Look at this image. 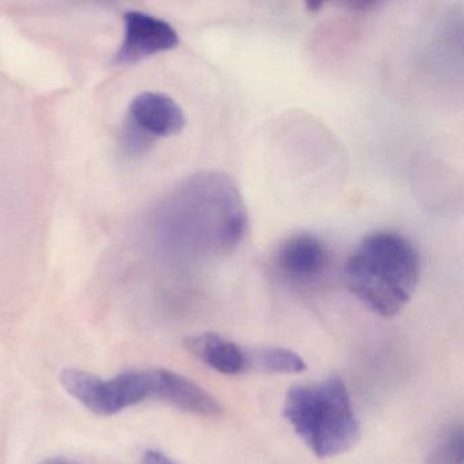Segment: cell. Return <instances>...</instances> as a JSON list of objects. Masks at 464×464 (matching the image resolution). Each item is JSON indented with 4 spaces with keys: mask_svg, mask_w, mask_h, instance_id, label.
<instances>
[{
    "mask_svg": "<svg viewBox=\"0 0 464 464\" xmlns=\"http://www.w3.org/2000/svg\"><path fill=\"white\" fill-rule=\"evenodd\" d=\"M155 139L146 135L143 130L131 121H125L123 127L122 135H120V147H122L123 154L127 157H141L146 154L154 146Z\"/></svg>",
    "mask_w": 464,
    "mask_h": 464,
    "instance_id": "obj_11",
    "label": "cell"
},
{
    "mask_svg": "<svg viewBox=\"0 0 464 464\" xmlns=\"http://www.w3.org/2000/svg\"><path fill=\"white\" fill-rule=\"evenodd\" d=\"M185 348L199 362L223 375L248 372V349L217 333H202L185 340Z\"/></svg>",
    "mask_w": 464,
    "mask_h": 464,
    "instance_id": "obj_8",
    "label": "cell"
},
{
    "mask_svg": "<svg viewBox=\"0 0 464 464\" xmlns=\"http://www.w3.org/2000/svg\"><path fill=\"white\" fill-rule=\"evenodd\" d=\"M329 264V248L315 235H293L281 245L277 253L278 267L293 280H312L321 276Z\"/></svg>",
    "mask_w": 464,
    "mask_h": 464,
    "instance_id": "obj_7",
    "label": "cell"
},
{
    "mask_svg": "<svg viewBox=\"0 0 464 464\" xmlns=\"http://www.w3.org/2000/svg\"><path fill=\"white\" fill-rule=\"evenodd\" d=\"M63 389L101 417L119 414L144 401H158L160 370L125 371L111 379H103L81 370L62 371Z\"/></svg>",
    "mask_w": 464,
    "mask_h": 464,
    "instance_id": "obj_4",
    "label": "cell"
},
{
    "mask_svg": "<svg viewBox=\"0 0 464 464\" xmlns=\"http://www.w3.org/2000/svg\"><path fill=\"white\" fill-rule=\"evenodd\" d=\"M326 2H329V0H305V7L310 13H316L326 5Z\"/></svg>",
    "mask_w": 464,
    "mask_h": 464,
    "instance_id": "obj_14",
    "label": "cell"
},
{
    "mask_svg": "<svg viewBox=\"0 0 464 464\" xmlns=\"http://www.w3.org/2000/svg\"><path fill=\"white\" fill-rule=\"evenodd\" d=\"M307 370V362L296 352L281 346L248 349V372L293 375Z\"/></svg>",
    "mask_w": 464,
    "mask_h": 464,
    "instance_id": "obj_9",
    "label": "cell"
},
{
    "mask_svg": "<svg viewBox=\"0 0 464 464\" xmlns=\"http://www.w3.org/2000/svg\"><path fill=\"white\" fill-rule=\"evenodd\" d=\"M329 2H335L348 10L365 11L375 7L380 0H329Z\"/></svg>",
    "mask_w": 464,
    "mask_h": 464,
    "instance_id": "obj_12",
    "label": "cell"
},
{
    "mask_svg": "<svg viewBox=\"0 0 464 464\" xmlns=\"http://www.w3.org/2000/svg\"><path fill=\"white\" fill-rule=\"evenodd\" d=\"M425 464H463V430L454 428L435 447Z\"/></svg>",
    "mask_w": 464,
    "mask_h": 464,
    "instance_id": "obj_10",
    "label": "cell"
},
{
    "mask_svg": "<svg viewBox=\"0 0 464 464\" xmlns=\"http://www.w3.org/2000/svg\"><path fill=\"white\" fill-rule=\"evenodd\" d=\"M283 417L305 446L321 459L346 454L361 438V425L341 376L289 389Z\"/></svg>",
    "mask_w": 464,
    "mask_h": 464,
    "instance_id": "obj_3",
    "label": "cell"
},
{
    "mask_svg": "<svg viewBox=\"0 0 464 464\" xmlns=\"http://www.w3.org/2000/svg\"><path fill=\"white\" fill-rule=\"evenodd\" d=\"M141 464H179L176 460L172 459L168 455L163 452L157 451V450H150L146 451L142 457Z\"/></svg>",
    "mask_w": 464,
    "mask_h": 464,
    "instance_id": "obj_13",
    "label": "cell"
},
{
    "mask_svg": "<svg viewBox=\"0 0 464 464\" xmlns=\"http://www.w3.org/2000/svg\"><path fill=\"white\" fill-rule=\"evenodd\" d=\"M248 230L244 198L231 177L204 170L185 179L153 209L150 231L173 261L198 262L234 253Z\"/></svg>",
    "mask_w": 464,
    "mask_h": 464,
    "instance_id": "obj_1",
    "label": "cell"
},
{
    "mask_svg": "<svg viewBox=\"0 0 464 464\" xmlns=\"http://www.w3.org/2000/svg\"><path fill=\"white\" fill-rule=\"evenodd\" d=\"M127 120L155 140L179 135L187 125L182 106L163 92L136 95L130 103Z\"/></svg>",
    "mask_w": 464,
    "mask_h": 464,
    "instance_id": "obj_6",
    "label": "cell"
},
{
    "mask_svg": "<svg viewBox=\"0 0 464 464\" xmlns=\"http://www.w3.org/2000/svg\"><path fill=\"white\" fill-rule=\"evenodd\" d=\"M44 464H75L73 462H70V460H64V459H51L48 460V462H45Z\"/></svg>",
    "mask_w": 464,
    "mask_h": 464,
    "instance_id": "obj_15",
    "label": "cell"
},
{
    "mask_svg": "<svg viewBox=\"0 0 464 464\" xmlns=\"http://www.w3.org/2000/svg\"><path fill=\"white\" fill-rule=\"evenodd\" d=\"M421 259L416 246L394 231L365 237L345 265V281L351 294L370 311L394 318L416 294Z\"/></svg>",
    "mask_w": 464,
    "mask_h": 464,
    "instance_id": "obj_2",
    "label": "cell"
},
{
    "mask_svg": "<svg viewBox=\"0 0 464 464\" xmlns=\"http://www.w3.org/2000/svg\"><path fill=\"white\" fill-rule=\"evenodd\" d=\"M124 40L114 56L117 64H133L179 45L176 30L157 16L128 11L124 14Z\"/></svg>",
    "mask_w": 464,
    "mask_h": 464,
    "instance_id": "obj_5",
    "label": "cell"
}]
</instances>
